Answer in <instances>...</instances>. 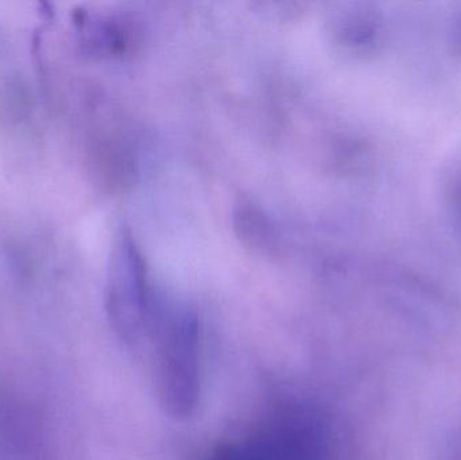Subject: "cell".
Masks as SVG:
<instances>
[{
    "instance_id": "6da1fadb",
    "label": "cell",
    "mask_w": 461,
    "mask_h": 460,
    "mask_svg": "<svg viewBox=\"0 0 461 460\" xmlns=\"http://www.w3.org/2000/svg\"><path fill=\"white\" fill-rule=\"evenodd\" d=\"M140 348H148L151 381L159 404L173 418L194 415L202 392L196 316L185 308L162 305Z\"/></svg>"
},
{
    "instance_id": "7a4b0ae2",
    "label": "cell",
    "mask_w": 461,
    "mask_h": 460,
    "mask_svg": "<svg viewBox=\"0 0 461 460\" xmlns=\"http://www.w3.org/2000/svg\"><path fill=\"white\" fill-rule=\"evenodd\" d=\"M161 307L131 240L123 238L111 262L105 293V310L116 337L129 347H142Z\"/></svg>"
},
{
    "instance_id": "3957f363",
    "label": "cell",
    "mask_w": 461,
    "mask_h": 460,
    "mask_svg": "<svg viewBox=\"0 0 461 460\" xmlns=\"http://www.w3.org/2000/svg\"><path fill=\"white\" fill-rule=\"evenodd\" d=\"M325 450L321 423L305 413H292L252 437L221 446L210 460H324Z\"/></svg>"
}]
</instances>
